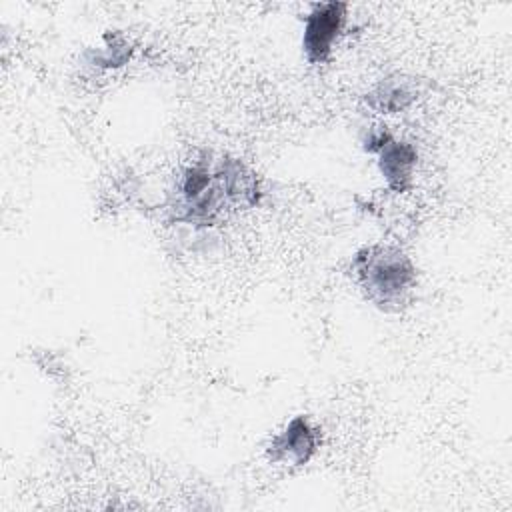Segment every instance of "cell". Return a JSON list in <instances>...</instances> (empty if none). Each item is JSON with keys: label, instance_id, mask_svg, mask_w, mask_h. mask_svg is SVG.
<instances>
[{"label": "cell", "instance_id": "obj_4", "mask_svg": "<svg viewBox=\"0 0 512 512\" xmlns=\"http://www.w3.org/2000/svg\"><path fill=\"white\" fill-rule=\"evenodd\" d=\"M348 4L344 2H318L312 4L304 18L302 50L310 64H324L330 60L334 42L344 30Z\"/></svg>", "mask_w": 512, "mask_h": 512}, {"label": "cell", "instance_id": "obj_8", "mask_svg": "<svg viewBox=\"0 0 512 512\" xmlns=\"http://www.w3.org/2000/svg\"><path fill=\"white\" fill-rule=\"evenodd\" d=\"M104 40H106L104 48H100V50H96V52H90L92 64L108 66V68H110V66H112V68L122 66V64L130 58V54H132L130 42H128L122 34H108Z\"/></svg>", "mask_w": 512, "mask_h": 512}, {"label": "cell", "instance_id": "obj_6", "mask_svg": "<svg viewBox=\"0 0 512 512\" xmlns=\"http://www.w3.org/2000/svg\"><path fill=\"white\" fill-rule=\"evenodd\" d=\"M216 166L232 208H252L260 202V180L252 168L232 156H220Z\"/></svg>", "mask_w": 512, "mask_h": 512}, {"label": "cell", "instance_id": "obj_7", "mask_svg": "<svg viewBox=\"0 0 512 512\" xmlns=\"http://www.w3.org/2000/svg\"><path fill=\"white\" fill-rule=\"evenodd\" d=\"M418 98L414 80L404 76H390L380 80L368 94L366 104L382 114H396L410 108Z\"/></svg>", "mask_w": 512, "mask_h": 512}, {"label": "cell", "instance_id": "obj_3", "mask_svg": "<svg viewBox=\"0 0 512 512\" xmlns=\"http://www.w3.org/2000/svg\"><path fill=\"white\" fill-rule=\"evenodd\" d=\"M364 150L378 154V168L392 192H408L414 184L418 152L410 142L396 140L386 126L370 128L364 136Z\"/></svg>", "mask_w": 512, "mask_h": 512}, {"label": "cell", "instance_id": "obj_2", "mask_svg": "<svg viewBox=\"0 0 512 512\" xmlns=\"http://www.w3.org/2000/svg\"><path fill=\"white\" fill-rule=\"evenodd\" d=\"M174 194L176 198L170 206L172 218L196 228L214 226L232 208L210 152L198 156L178 174Z\"/></svg>", "mask_w": 512, "mask_h": 512}, {"label": "cell", "instance_id": "obj_1", "mask_svg": "<svg viewBox=\"0 0 512 512\" xmlns=\"http://www.w3.org/2000/svg\"><path fill=\"white\" fill-rule=\"evenodd\" d=\"M352 276L364 298L382 312H402L414 296L416 266L400 248L372 244L352 258Z\"/></svg>", "mask_w": 512, "mask_h": 512}, {"label": "cell", "instance_id": "obj_5", "mask_svg": "<svg viewBox=\"0 0 512 512\" xmlns=\"http://www.w3.org/2000/svg\"><path fill=\"white\" fill-rule=\"evenodd\" d=\"M318 450V430L308 416H294L266 446V456L274 464L304 466Z\"/></svg>", "mask_w": 512, "mask_h": 512}]
</instances>
